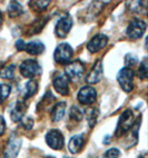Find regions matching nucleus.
Returning a JSON list of instances; mask_svg holds the SVG:
<instances>
[{
  "mask_svg": "<svg viewBox=\"0 0 148 158\" xmlns=\"http://www.w3.org/2000/svg\"><path fill=\"white\" fill-rule=\"evenodd\" d=\"M25 50L29 55L38 56V55L43 54V51H45V45L41 41H39V40H34V41H30V43L26 44Z\"/></svg>",
  "mask_w": 148,
  "mask_h": 158,
  "instance_id": "obj_16",
  "label": "nucleus"
},
{
  "mask_svg": "<svg viewBox=\"0 0 148 158\" xmlns=\"http://www.w3.org/2000/svg\"><path fill=\"white\" fill-rule=\"evenodd\" d=\"M134 71L131 68L125 67L120 69L117 75V81L120 88L126 93H130L134 89Z\"/></svg>",
  "mask_w": 148,
  "mask_h": 158,
  "instance_id": "obj_1",
  "label": "nucleus"
},
{
  "mask_svg": "<svg viewBox=\"0 0 148 158\" xmlns=\"http://www.w3.org/2000/svg\"><path fill=\"white\" fill-rule=\"evenodd\" d=\"M27 110V105L23 102V100H17L12 106V109L10 111V117H11L12 122H20L23 120V116L26 114Z\"/></svg>",
  "mask_w": 148,
  "mask_h": 158,
  "instance_id": "obj_14",
  "label": "nucleus"
},
{
  "mask_svg": "<svg viewBox=\"0 0 148 158\" xmlns=\"http://www.w3.org/2000/svg\"><path fill=\"white\" fill-rule=\"evenodd\" d=\"M65 76L67 79L71 80L72 82L79 81L80 79L84 77L85 73V66L80 60H76V61L70 62L69 65H67L65 69Z\"/></svg>",
  "mask_w": 148,
  "mask_h": 158,
  "instance_id": "obj_4",
  "label": "nucleus"
},
{
  "mask_svg": "<svg viewBox=\"0 0 148 158\" xmlns=\"http://www.w3.org/2000/svg\"><path fill=\"white\" fill-rule=\"evenodd\" d=\"M6 122H5V119H3L2 116H0V136H2L6 131Z\"/></svg>",
  "mask_w": 148,
  "mask_h": 158,
  "instance_id": "obj_30",
  "label": "nucleus"
},
{
  "mask_svg": "<svg viewBox=\"0 0 148 158\" xmlns=\"http://www.w3.org/2000/svg\"><path fill=\"white\" fill-rule=\"evenodd\" d=\"M7 11H8L9 17L16 18V17H19L20 15H23V9L18 1H10V2H9L8 10H7Z\"/></svg>",
  "mask_w": 148,
  "mask_h": 158,
  "instance_id": "obj_19",
  "label": "nucleus"
},
{
  "mask_svg": "<svg viewBox=\"0 0 148 158\" xmlns=\"http://www.w3.org/2000/svg\"><path fill=\"white\" fill-rule=\"evenodd\" d=\"M148 66H147V59L144 58L142 62H140L139 68H138V75L142 79H146L148 76Z\"/></svg>",
  "mask_w": 148,
  "mask_h": 158,
  "instance_id": "obj_25",
  "label": "nucleus"
},
{
  "mask_svg": "<svg viewBox=\"0 0 148 158\" xmlns=\"http://www.w3.org/2000/svg\"><path fill=\"white\" fill-rule=\"evenodd\" d=\"M105 156L107 158H118L120 156V150L117 148H110L105 152Z\"/></svg>",
  "mask_w": 148,
  "mask_h": 158,
  "instance_id": "obj_28",
  "label": "nucleus"
},
{
  "mask_svg": "<svg viewBox=\"0 0 148 158\" xmlns=\"http://www.w3.org/2000/svg\"><path fill=\"white\" fill-rule=\"evenodd\" d=\"M71 27H72V18L69 15L61 16L56 23V27H55L56 36L59 38H66L67 35L69 34Z\"/></svg>",
  "mask_w": 148,
  "mask_h": 158,
  "instance_id": "obj_8",
  "label": "nucleus"
},
{
  "mask_svg": "<svg viewBox=\"0 0 148 158\" xmlns=\"http://www.w3.org/2000/svg\"><path fill=\"white\" fill-rule=\"evenodd\" d=\"M37 91H38V84L35 80H29V81L26 82L25 88H23V99L26 100V99L31 98Z\"/></svg>",
  "mask_w": 148,
  "mask_h": 158,
  "instance_id": "obj_18",
  "label": "nucleus"
},
{
  "mask_svg": "<svg viewBox=\"0 0 148 158\" xmlns=\"http://www.w3.org/2000/svg\"><path fill=\"white\" fill-rule=\"evenodd\" d=\"M21 147V139L16 135H11L3 152V158H16Z\"/></svg>",
  "mask_w": 148,
  "mask_h": 158,
  "instance_id": "obj_9",
  "label": "nucleus"
},
{
  "mask_svg": "<svg viewBox=\"0 0 148 158\" xmlns=\"http://www.w3.org/2000/svg\"><path fill=\"white\" fill-rule=\"evenodd\" d=\"M78 102L83 105H91L92 102H95L97 98V91L94 87L90 86H86L83 87L78 93Z\"/></svg>",
  "mask_w": 148,
  "mask_h": 158,
  "instance_id": "obj_10",
  "label": "nucleus"
},
{
  "mask_svg": "<svg viewBox=\"0 0 148 158\" xmlns=\"http://www.w3.org/2000/svg\"><path fill=\"white\" fill-rule=\"evenodd\" d=\"M69 117H70L71 120L80 122L81 118H83V113H81V110L77 106H72L70 108V111H69Z\"/></svg>",
  "mask_w": 148,
  "mask_h": 158,
  "instance_id": "obj_24",
  "label": "nucleus"
},
{
  "mask_svg": "<svg viewBox=\"0 0 148 158\" xmlns=\"http://www.w3.org/2000/svg\"><path fill=\"white\" fill-rule=\"evenodd\" d=\"M98 109L97 108H89L87 111H86V118L88 120V124L90 127H94L97 123V118H98Z\"/></svg>",
  "mask_w": 148,
  "mask_h": 158,
  "instance_id": "obj_21",
  "label": "nucleus"
},
{
  "mask_svg": "<svg viewBox=\"0 0 148 158\" xmlns=\"http://www.w3.org/2000/svg\"><path fill=\"white\" fill-rule=\"evenodd\" d=\"M134 125V114L130 109H126L121 115L119 116L118 124L116 127V137H121L125 135Z\"/></svg>",
  "mask_w": 148,
  "mask_h": 158,
  "instance_id": "obj_2",
  "label": "nucleus"
},
{
  "mask_svg": "<svg viewBox=\"0 0 148 158\" xmlns=\"http://www.w3.org/2000/svg\"><path fill=\"white\" fill-rule=\"evenodd\" d=\"M128 3L129 5H136V6H129L131 10L135 12H142L146 8V6H142V5L146 3V1H130Z\"/></svg>",
  "mask_w": 148,
  "mask_h": 158,
  "instance_id": "obj_26",
  "label": "nucleus"
},
{
  "mask_svg": "<svg viewBox=\"0 0 148 158\" xmlns=\"http://www.w3.org/2000/svg\"><path fill=\"white\" fill-rule=\"evenodd\" d=\"M16 48H17L19 51H23L25 48H26V43L21 39L17 40V41H16Z\"/></svg>",
  "mask_w": 148,
  "mask_h": 158,
  "instance_id": "obj_31",
  "label": "nucleus"
},
{
  "mask_svg": "<svg viewBox=\"0 0 148 158\" xmlns=\"http://www.w3.org/2000/svg\"><path fill=\"white\" fill-rule=\"evenodd\" d=\"M1 23H2V14L0 11V26H1Z\"/></svg>",
  "mask_w": 148,
  "mask_h": 158,
  "instance_id": "obj_32",
  "label": "nucleus"
},
{
  "mask_svg": "<svg viewBox=\"0 0 148 158\" xmlns=\"http://www.w3.org/2000/svg\"><path fill=\"white\" fill-rule=\"evenodd\" d=\"M99 158H107V157H106V156L104 155V156H101V157H99Z\"/></svg>",
  "mask_w": 148,
  "mask_h": 158,
  "instance_id": "obj_34",
  "label": "nucleus"
},
{
  "mask_svg": "<svg viewBox=\"0 0 148 158\" xmlns=\"http://www.w3.org/2000/svg\"><path fill=\"white\" fill-rule=\"evenodd\" d=\"M108 44V37L106 35L99 34L96 35L95 37H92L88 44H87V49L90 52H97V51L101 50L103 48H105Z\"/></svg>",
  "mask_w": 148,
  "mask_h": 158,
  "instance_id": "obj_12",
  "label": "nucleus"
},
{
  "mask_svg": "<svg viewBox=\"0 0 148 158\" xmlns=\"http://www.w3.org/2000/svg\"><path fill=\"white\" fill-rule=\"evenodd\" d=\"M55 90L58 94L63 95V96H67L69 94V85H68V79L65 75H58L54 78L52 81Z\"/></svg>",
  "mask_w": 148,
  "mask_h": 158,
  "instance_id": "obj_13",
  "label": "nucleus"
},
{
  "mask_svg": "<svg viewBox=\"0 0 148 158\" xmlns=\"http://www.w3.org/2000/svg\"><path fill=\"white\" fill-rule=\"evenodd\" d=\"M72 55H74V50L70 45L66 43L60 44L56 47V50H55V61L60 65H68L72 58Z\"/></svg>",
  "mask_w": 148,
  "mask_h": 158,
  "instance_id": "obj_3",
  "label": "nucleus"
},
{
  "mask_svg": "<svg viewBox=\"0 0 148 158\" xmlns=\"http://www.w3.org/2000/svg\"><path fill=\"white\" fill-rule=\"evenodd\" d=\"M46 143L50 148L55 150L63 149L65 145V138L63 133L58 129H51L46 134Z\"/></svg>",
  "mask_w": 148,
  "mask_h": 158,
  "instance_id": "obj_6",
  "label": "nucleus"
},
{
  "mask_svg": "<svg viewBox=\"0 0 148 158\" xmlns=\"http://www.w3.org/2000/svg\"><path fill=\"white\" fill-rule=\"evenodd\" d=\"M104 75V67H103V61L100 59H98L95 65L92 66L91 70L89 71V73L86 77V81L88 84H97L103 78Z\"/></svg>",
  "mask_w": 148,
  "mask_h": 158,
  "instance_id": "obj_11",
  "label": "nucleus"
},
{
  "mask_svg": "<svg viewBox=\"0 0 148 158\" xmlns=\"http://www.w3.org/2000/svg\"><path fill=\"white\" fill-rule=\"evenodd\" d=\"M137 62H138V60H137V57L135 56V55L128 54L125 57V64H126V66H128V68L131 67V66L136 65Z\"/></svg>",
  "mask_w": 148,
  "mask_h": 158,
  "instance_id": "obj_27",
  "label": "nucleus"
},
{
  "mask_svg": "<svg viewBox=\"0 0 148 158\" xmlns=\"http://www.w3.org/2000/svg\"><path fill=\"white\" fill-rule=\"evenodd\" d=\"M146 30V23L140 19H134L129 23L126 34L130 39H139L144 36Z\"/></svg>",
  "mask_w": 148,
  "mask_h": 158,
  "instance_id": "obj_7",
  "label": "nucleus"
},
{
  "mask_svg": "<svg viewBox=\"0 0 148 158\" xmlns=\"http://www.w3.org/2000/svg\"><path fill=\"white\" fill-rule=\"evenodd\" d=\"M65 111H66V102H57L52 107L51 111H50V115H51V120L54 123H57L59 120L63 119V117L65 116Z\"/></svg>",
  "mask_w": 148,
  "mask_h": 158,
  "instance_id": "obj_17",
  "label": "nucleus"
},
{
  "mask_svg": "<svg viewBox=\"0 0 148 158\" xmlns=\"http://www.w3.org/2000/svg\"><path fill=\"white\" fill-rule=\"evenodd\" d=\"M84 145H85V137H84L83 134L75 135L74 137H71V139L69 140V144H68L69 152H70L71 154H78V152H81Z\"/></svg>",
  "mask_w": 148,
  "mask_h": 158,
  "instance_id": "obj_15",
  "label": "nucleus"
},
{
  "mask_svg": "<svg viewBox=\"0 0 148 158\" xmlns=\"http://www.w3.org/2000/svg\"><path fill=\"white\" fill-rule=\"evenodd\" d=\"M19 69L20 73L25 78H32V77H36L41 73V66L35 59H27L21 62Z\"/></svg>",
  "mask_w": 148,
  "mask_h": 158,
  "instance_id": "obj_5",
  "label": "nucleus"
},
{
  "mask_svg": "<svg viewBox=\"0 0 148 158\" xmlns=\"http://www.w3.org/2000/svg\"><path fill=\"white\" fill-rule=\"evenodd\" d=\"M23 126L26 128L27 130L31 129L32 126H34V120L31 118H26L25 120H23Z\"/></svg>",
  "mask_w": 148,
  "mask_h": 158,
  "instance_id": "obj_29",
  "label": "nucleus"
},
{
  "mask_svg": "<svg viewBox=\"0 0 148 158\" xmlns=\"http://www.w3.org/2000/svg\"><path fill=\"white\" fill-rule=\"evenodd\" d=\"M45 158H55V157H52V156H48V157H45Z\"/></svg>",
  "mask_w": 148,
  "mask_h": 158,
  "instance_id": "obj_33",
  "label": "nucleus"
},
{
  "mask_svg": "<svg viewBox=\"0 0 148 158\" xmlns=\"http://www.w3.org/2000/svg\"><path fill=\"white\" fill-rule=\"evenodd\" d=\"M10 91H11V87L6 84H0V104H2L8 96L10 95Z\"/></svg>",
  "mask_w": 148,
  "mask_h": 158,
  "instance_id": "obj_23",
  "label": "nucleus"
},
{
  "mask_svg": "<svg viewBox=\"0 0 148 158\" xmlns=\"http://www.w3.org/2000/svg\"><path fill=\"white\" fill-rule=\"evenodd\" d=\"M14 69H16V66L14 64L0 68V77L5 79H12L14 77Z\"/></svg>",
  "mask_w": 148,
  "mask_h": 158,
  "instance_id": "obj_20",
  "label": "nucleus"
},
{
  "mask_svg": "<svg viewBox=\"0 0 148 158\" xmlns=\"http://www.w3.org/2000/svg\"><path fill=\"white\" fill-rule=\"evenodd\" d=\"M31 9L36 12H43L46 9L48 8V6L50 5V1H30L29 2Z\"/></svg>",
  "mask_w": 148,
  "mask_h": 158,
  "instance_id": "obj_22",
  "label": "nucleus"
}]
</instances>
